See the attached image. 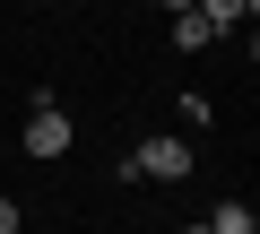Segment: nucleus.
<instances>
[{"mask_svg":"<svg viewBox=\"0 0 260 234\" xmlns=\"http://www.w3.org/2000/svg\"><path fill=\"white\" fill-rule=\"evenodd\" d=\"M130 174L139 182H182L191 174V139H139L130 148Z\"/></svg>","mask_w":260,"mask_h":234,"instance_id":"f257e3e1","label":"nucleus"},{"mask_svg":"<svg viewBox=\"0 0 260 234\" xmlns=\"http://www.w3.org/2000/svg\"><path fill=\"white\" fill-rule=\"evenodd\" d=\"M26 156H70V113L61 104H35L26 113Z\"/></svg>","mask_w":260,"mask_h":234,"instance_id":"f03ea898","label":"nucleus"},{"mask_svg":"<svg viewBox=\"0 0 260 234\" xmlns=\"http://www.w3.org/2000/svg\"><path fill=\"white\" fill-rule=\"evenodd\" d=\"M191 9H200L217 35H234V26H251V18H260V0H191Z\"/></svg>","mask_w":260,"mask_h":234,"instance_id":"7ed1b4c3","label":"nucleus"},{"mask_svg":"<svg viewBox=\"0 0 260 234\" xmlns=\"http://www.w3.org/2000/svg\"><path fill=\"white\" fill-rule=\"evenodd\" d=\"M174 44H182V52H208V44H217V26H208L200 9H182V18H174Z\"/></svg>","mask_w":260,"mask_h":234,"instance_id":"20e7f679","label":"nucleus"},{"mask_svg":"<svg viewBox=\"0 0 260 234\" xmlns=\"http://www.w3.org/2000/svg\"><path fill=\"white\" fill-rule=\"evenodd\" d=\"M208 234H260V217H251V208H243V199H225V208H217V217H208Z\"/></svg>","mask_w":260,"mask_h":234,"instance_id":"39448f33","label":"nucleus"},{"mask_svg":"<svg viewBox=\"0 0 260 234\" xmlns=\"http://www.w3.org/2000/svg\"><path fill=\"white\" fill-rule=\"evenodd\" d=\"M18 225H26V208H18V199H0V234H18Z\"/></svg>","mask_w":260,"mask_h":234,"instance_id":"423d86ee","label":"nucleus"},{"mask_svg":"<svg viewBox=\"0 0 260 234\" xmlns=\"http://www.w3.org/2000/svg\"><path fill=\"white\" fill-rule=\"evenodd\" d=\"M165 9H174V18H182V9H191V0H165Z\"/></svg>","mask_w":260,"mask_h":234,"instance_id":"0eeeda50","label":"nucleus"},{"mask_svg":"<svg viewBox=\"0 0 260 234\" xmlns=\"http://www.w3.org/2000/svg\"><path fill=\"white\" fill-rule=\"evenodd\" d=\"M182 234H208V225H182Z\"/></svg>","mask_w":260,"mask_h":234,"instance_id":"6e6552de","label":"nucleus"}]
</instances>
